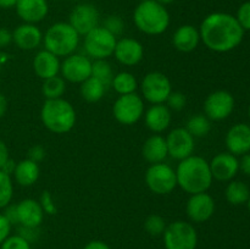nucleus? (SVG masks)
<instances>
[{"label": "nucleus", "mask_w": 250, "mask_h": 249, "mask_svg": "<svg viewBox=\"0 0 250 249\" xmlns=\"http://www.w3.org/2000/svg\"><path fill=\"white\" fill-rule=\"evenodd\" d=\"M244 29L236 16L227 12H212L202 21L200 41L215 53H229L242 43Z\"/></svg>", "instance_id": "nucleus-1"}, {"label": "nucleus", "mask_w": 250, "mask_h": 249, "mask_svg": "<svg viewBox=\"0 0 250 249\" xmlns=\"http://www.w3.org/2000/svg\"><path fill=\"white\" fill-rule=\"evenodd\" d=\"M177 186L189 195L204 193L212 185L209 161L198 155H190L180 161L176 168Z\"/></svg>", "instance_id": "nucleus-2"}, {"label": "nucleus", "mask_w": 250, "mask_h": 249, "mask_svg": "<svg viewBox=\"0 0 250 249\" xmlns=\"http://www.w3.org/2000/svg\"><path fill=\"white\" fill-rule=\"evenodd\" d=\"M41 120L50 132L65 134L75 127L77 114L73 105L63 98L45 99L41 109Z\"/></svg>", "instance_id": "nucleus-3"}, {"label": "nucleus", "mask_w": 250, "mask_h": 249, "mask_svg": "<svg viewBox=\"0 0 250 249\" xmlns=\"http://www.w3.org/2000/svg\"><path fill=\"white\" fill-rule=\"evenodd\" d=\"M133 22L142 33L159 36L167 31L170 14L164 5L155 0H143L134 9Z\"/></svg>", "instance_id": "nucleus-4"}, {"label": "nucleus", "mask_w": 250, "mask_h": 249, "mask_svg": "<svg viewBox=\"0 0 250 249\" xmlns=\"http://www.w3.org/2000/svg\"><path fill=\"white\" fill-rule=\"evenodd\" d=\"M45 50L58 58H66L76 51L80 44V34L68 22H56L51 24L43 34Z\"/></svg>", "instance_id": "nucleus-5"}, {"label": "nucleus", "mask_w": 250, "mask_h": 249, "mask_svg": "<svg viewBox=\"0 0 250 249\" xmlns=\"http://www.w3.org/2000/svg\"><path fill=\"white\" fill-rule=\"evenodd\" d=\"M163 237L166 249H195L198 246L195 227L190 222L182 220L167 225Z\"/></svg>", "instance_id": "nucleus-6"}, {"label": "nucleus", "mask_w": 250, "mask_h": 249, "mask_svg": "<svg viewBox=\"0 0 250 249\" xmlns=\"http://www.w3.org/2000/svg\"><path fill=\"white\" fill-rule=\"evenodd\" d=\"M117 39L103 26L95 27L93 31L84 36V50L88 58L94 60H106L114 55Z\"/></svg>", "instance_id": "nucleus-7"}, {"label": "nucleus", "mask_w": 250, "mask_h": 249, "mask_svg": "<svg viewBox=\"0 0 250 249\" xmlns=\"http://www.w3.org/2000/svg\"><path fill=\"white\" fill-rule=\"evenodd\" d=\"M142 95L151 105L165 104L168 95L172 93V85L165 73L151 71L143 77L141 82Z\"/></svg>", "instance_id": "nucleus-8"}, {"label": "nucleus", "mask_w": 250, "mask_h": 249, "mask_svg": "<svg viewBox=\"0 0 250 249\" xmlns=\"http://www.w3.org/2000/svg\"><path fill=\"white\" fill-rule=\"evenodd\" d=\"M146 183L155 194H170L177 187L176 171L168 164H151L146 172Z\"/></svg>", "instance_id": "nucleus-9"}, {"label": "nucleus", "mask_w": 250, "mask_h": 249, "mask_svg": "<svg viewBox=\"0 0 250 249\" xmlns=\"http://www.w3.org/2000/svg\"><path fill=\"white\" fill-rule=\"evenodd\" d=\"M112 114L121 124L131 126L137 124L144 115L143 98L137 93L120 95L114 103Z\"/></svg>", "instance_id": "nucleus-10"}, {"label": "nucleus", "mask_w": 250, "mask_h": 249, "mask_svg": "<svg viewBox=\"0 0 250 249\" xmlns=\"http://www.w3.org/2000/svg\"><path fill=\"white\" fill-rule=\"evenodd\" d=\"M234 98L227 90H215L204 100V115L210 121H222L234 110Z\"/></svg>", "instance_id": "nucleus-11"}, {"label": "nucleus", "mask_w": 250, "mask_h": 249, "mask_svg": "<svg viewBox=\"0 0 250 249\" xmlns=\"http://www.w3.org/2000/svg\"><path fill=\"white\" fill-rule=\"evenodd\" d=\"M61 77L71 83H82L92 76V61L82 54L66 56L60 66Z\"/></svg>", "instance_id": "nucleus-12"}, {"label": "nucleus", "mask_w": 250, "mask_h": 249, "mask_svg": "<svg viewBox=\"0 0 250 249\" xmlns=\"http://www.w3.org/2000/svg\"><path fill=\"white\" fill-rule=\"evenodd\" d=\"M165 139L168 156H171L175 160L181 161L188 156L193 155V151L195 148L194 137L185 127L173 128L172 131L168 132Z\"/></svg>", "instance_id": "nucleus-13"}, {"label": "nucleus", "mask_w": 250, "mask_h": 249, "mask_svg": "<svg viewBox=\"0 0 250 249\" xmlns=\"http://www.w3.org/2000/svg\"><path fill=\"white\" fill-rule=\"evenodd\" d=\"M100 14L97 7L92 4L76 5L70 14V21L68 23L76 29L80 36H85L90 31L99 26Z\"/></svg>", "instance_id": "nucleus-14"}, {"label": "nucleus", "mask_w": 250, "mask_h": 249, "mask_svg": "<svg viewBox=\"0 0 250 249\" xmlns=\"http://www.w3.org/2000/svg\"><path fill=\"white\" fill-rule=\"evenodd\" d=\"M186 212L188 219L195 224H202L212 217L215 212V200L208 192L192 194L187 200Z\"/></svg>", "instance_id": "nucleus-15"}, {"label": "nucleus", "mask_w": 250, "mask_h": 249, "mask_svg": "<svg viewBox=\"0 0 250 249\" xmlns=\"http://www.w3.org/2000/svg\"><path fill=\"white\" fill-rule=\"evenodd\" d=\"M209 165L214 180L220 181V182H229L238 173L239 159L238 156L229 151H224V153L216 154L211 159Z\"/></svg>", "instance_id": "nucleus-16"}, {"label": "nucleus", "mask_w": 250, "mask_h": 249, "mask_svg": "<svg viewBox=\"0 0 250 249\" xmlns=\"http://www.w3.org/2000/svg\"><path fill=\"white\" fill-rule=\"evenodd\" d=\"M115 59L124 66H136L143 60L144 48L133 38H121L117 41L114 51Z\"/></svg>", "instance_id": "nucleus-17"}, {"label": "nucleus", "mask_w": 250, "mask_h": 249, "mask_svg": "<svg viewBox=\"0 0 250 249\" xmlns=\"http://www.w3.org/2000/svg\"><path fill=\"white\" fill-rule=\"evenodd\" d=\"M227 151L236 156L250 153V126L247 124H236L229 129L225 138Z\"/></svg>", "instance_id": "nucleus-18"}, {"label": "nucleus", "mask_w": 250, "mask_h": 249, "mask_svg": "<svg viewBox=\"0 0 250 249\" xmlns=\"http://www.w3.org/2000/svg\"><path fill=\"white\" fill-rule=\"evenodd\" d=\"M15 9L24 23L37 24L46 17L49 5L46 0H17Z\"/></svg>", "instance_id": "nucleus-19"}, {"label": "nucleus", "mask_w": 250, "mask_h": 249, "mask_svg": "<svg viewBox=\"0 0 250 249\" xmlns=\"http://www.w3.org/2000/svg\"><path fill=\"white\" fill-rule=\"evenodd\" d=\"M12 43L21 50H33L43 43V33L33 23H22L12 32Z\"/></svg>", "instance_id": "nucleus-20"}, {"label": "nucleus", "mask_w": 250, "mask_h": 249, "mask_svg": "<svg viewBox=\"0 0 250 249\" xmlns=\"http://www.w3.org/2000/svg\"><path fill=\"white\" fill-rule=\"evenodd\" d=\"M16 208L19 226H41L45 214H44L38 200L32 199V198H26V199H22L19 204H16Z\"/></svg>", "instance_id": "nucleus-21"}, {"label": "nucleus", "mask_w": 250, "mask_h": 249, "mask_svg": "<svg viewBox=\"0 0 250 249\" xmlns=\"http://www.w3.org/2000/svg\"><path fill=\"white\" fill-rule=\"evenodd\" d=\"M144 121L146 127L150 129L153 133L159 134L170 127L172 121V114L165 104H155L151 105L144 114Z\"/></svg>", "instance_id": "nucleus-22"}, {"label": "nucleus", "mask_w": 250, "mask_h": 249, "mask_svg": "<svg viewBox=\"0 0 250 249\" xmlns=\"http://www.w3.org/2000/svg\"><path fill=\"white\" fill-rule=\"evenodd\" d=\"M33 71L39 78L42 80H48V78L54 77V76H58L60 72V58H58L56 55H54L53 53L48 50H41L37 53V55L34 56L33 62Z\"/></svg>", "instance_id": "nucleus-23"}, {"label": "nucleus", "mask_w": 250, "mask_h": 249, "mask_svg": "<svg viewBox=\"0 0 250 249\" xmlns=\"http://www.w3.org/2000/svg\"><path fill=\"white\" fill-rule=\"evenodd\" d=\"M199 28L193 24H182L175 31L172 44L181 53H190L195 50L200 43Z\"/></svg>", "instance_id": "nucleus-24"}, {"label": "nucleus", "mask_w": 250, "mask_h": 249, "mask_svg": "<svg viewBox=\"0 0 250 249\" xmlns=\"http://www.w3.org/2000/svg\"><path fill=\"white\" fill-rule=\"evenodd\" d=\"M143 158L150 164L164 163L168 156L166 139L160 134H153L149 137L142 148Z\"/></svg>", "instance_id": "nucleus-25"}, {"label": "nucleus", "mask_w": 250, "mask_h": 249, "mask_svg": "<svg viewBox=\"0 0 250 249\" xmlns=\"http://www.w3.org/2000/svg\"><path fill=\"white\" fill-rule=\"evenodd\" d=\"M12 176L17 185L22 186V187H31L38 181L39 176H41L39 164L27 158L23 159V160L16 163V167H15Z\"/></svg>", "instance_id": "nucleus-26"}, {"label": "nucleus", "mask_w": 250, "mask_h": 249, "mask_svg": "<svg viewBox=\"0 0 250 249\" xmlns=\"http://www.w3.org/2000/svg\"><path fill=\"white\" fill-rule=\"evenodd\" d=\"M250 197V189L243 181H229L225 189V198L231 205L247 204Z\"/></svg>", "instance_id": "nucleus-27"}, {"label": "nucleus", "mask_w": 250, "mask_h": 249, "mask_svg": "<svg viewBox=\"0 0 250 249\" xmlns=\"http://www.w3.org/2000/svg\"><path fill=\"white\" fill-rule=\"evenodd\" d=\"M106 87L100 81L90 76L88 80L81 83V95L88 103H98L103 99Z\"/></svg>", "instance_id": "nucleus-28"}, {"label": "nucleus", "mask_w": 250, "mask_h": 249, "mask_svg": "<svg viewBox=\"0 0 250 249\" xmlns=\"http://www.w3.org/2000/svg\"><path fill=\"white\" fill-rule=\"evenodd\" d=\"M111 87L114 88L115 92L120 95L131 94V93H136L137 88H138V82L134 75L127 71H122V72L116 73L112 80Z\"/></svg>", "instance_id": "nucleus-29"}, {"label": "nucleus", "mask_w": 250, "mask_h": 249, "mask_svg": "<svg viewBox=\"0 0 250 249\" xmlns=\"http://www.w3.org/2000/svg\"><path fill=\"white\" fill-rule=\"evenodd\" d=\"M185 128L194 138H203V137H207L211 131V121L205 115L197 114L189 117Z\"/></svg>", "instance_id": "nucleus-30"}, {"label": "nucleus", "mask_w": 250, "mask_h": 249, "mask_svg": "<svg viewBox=\"0 0 250 249\" xmlns=\"http://www.w3.org/2000/svg\"><path fill=\"white\" fill-rule=\"evenodd\" d=\"M66 92V81L61 76H54L43 81L42 93L45 99H59Z\"/></svg>", "instance_id": "nucleus-31"}, {"label": "nucleus", "mask_w": 250, "mask_h": 249, "mask_svg": "<svg viewBox=\"0 0 250 249\" xmlns=\"http://www.w3.org/2000/svg\"><path fill=\"white\" fill-rule=\"evenodd\" d=\"M114 71L106 60H94L92 62V77L97 78L105 87H110L114 80Z\"/></svg>", "instance_id": "nucleus-32"}, {"label": "nucleus", "mask_w": 250, "mask_h": 249, "mask_svg": "<svg viewBox=\"0 0 250 249\" xmlns=\"http://www.w3.org/2000/svg\"><path fill=\"white\" fill-rule=\"evenodd\" d=\"M14 197V182L11 176L0 170V210L6 208Z\"/></svg>", "instance_id": "nucleus-33"}, {"label": "nucleus", "mask_w": 250, "mask_h": 249, "mask_svg": "<svg viewBox=\"0 0 250 249\" xmlns=\"http://www.w3.org/2000/svg\"><path fill=\"white\" fill-rule=\"evenodd\" d=\"M166 221L163 216L156 214L149 215L148 217L144 221V228L148 232L150 236L153 237H159L163 236V233L166 229Z\"/></svg>", "instance_id": "nucleus-34"}, {"label": "nucleus", "mask_w": 250, "mask_h": 249, "mask_svg": "<svg viewBox=\"0 0 250 249\" xmlns=\"http://www.w3.org/2000/svg\"><path fill=\"white\" fill-rule=\"evenodd\" d=\"M0 249H32L31 243L20 234H10L1 244Z\"/></svg>", "instance_id": "nucleus-35"}, {"label": "nucleus", "mask_w": 250, "mask_h": 249, "mask_svg": "<svg viewBox=\"0 0 250 249\" xmlns=\"http://www.w3.org/2000/svg\"><path fill=\"white\" fill-rule=\"evenodd\" d=\"M103 27H104L105 29H107L111 34H114L115 37H117L120 36V34H122V32H124L125 22L124 20L120 16H117V15H110V16H107L106 19H105Z\"/></svg>", "instance_id": "nucleus-36"}, {"label": "nucleus", "mask_w": 250, "mask_h": 249, "mask_svg": "<svg viewBox=\"0 0 250 249\" xmlns=\"http://www.w3.org/2000/svg\"><path fill=\"white\" fill-rule=\"evenodd\" d=\"M186 104H187V98L181 92H172L166 100L167 107L173 111H181L185 109Z\"/></svg>", "instance_id": "nucleus-37"}, {"label": "nucleus", "mask_w": 250, "mask_h": 249, "mask_svg": "<svg viewBox=\"0 0 250 249\" xmlns=\"http://www.w3.org/2000/svg\"><path fill=\"white\" fill-rule=\"evenodd\" d=\"M39 204H41L44 214L55 215L56 212H58V207H56L55 202H54L53 195H51V193L48 192V190H44V192L41 194Z\"/></svg>", "instance_id": "nucleus-38"}, {"label": "nucleus", "mask_w": 250, "mask_h": 249, "mask_svg": "<svg viewBox=\"0 0 250 249\" xmlns=\"http://www.w3.org/2000/svg\"><path fill=\"white\" fill-rule=\"evenodd\" d=\"M236 19L244 31H250V1H246L239 6Z\"/></svg>", "instance_id": "nucleus-39"}, {"label": "nucleus", "mask_w": 250, "mask_h": 249, "mask_svg": "<svg viewBox=\"0 0 250 249\" xmlns=\"http://www.w3.org/2000/svg\"><path fill=\"white\" fill-rule=\"evenodd\" d=\"M21 237H23L26 241L29 243L38 241L39 236H41V229L39 227H26V226H19V233Z\"/></svg>", "instance_id": "nucleus-40"}, {"label": "nucleus", "mask_w": 250, "mask_h": 249, "mask_svg": "<svg viewBox=\"0 0 250 249\" xmlns=\"http://www.w3.org/2000/svg\"><path fill=\"white\" fill-rule=\"evenodd\" d=\"M45 155H46V151H45V149H44V146L39 145V144H36V145H33L29 148L28 156H27V159H29V160L39 164V163H42L44 159H45Z\"/></svg>", "instance_id": "nucleus-41"}, {"label": "nucleus", "mask_w": 250, "mask_h": 249, "mask_svg": "<svg viewBox=\"0 0 250 249\" xmlns=\"http://www.w3.org/2000/svg\"><path fill=\"white\" fill-rule=\"evenodd\" d=\"M12 225L10 224L9 220L5 217V215L0 211V244L11 234Z\"/></svg>", "instance_id": "nucleus-42"}, {"label": "nucleus", "mask_w": 250, "mask_h": 249, "mask_svg": "<svg viewBox=\"0 0 250 249\" xmlns=\"http://www.w3.org/2000/svg\"><path fill=\"white\" fill-rule=\"evenodd\" d=\"M2 210H4V211H2V214L5 215V217L9 220V222L12 225V226H14V225H19V220H17L16 204H11V203H10V204L7 205L6 208H4Z\"/></svg>", "instance_id": "nucleus-43"}, {"label": "nucleus", "mask_w": 250, "mask_h": 249, "mask_svg": "<svg viewBox=\"0 0 250 249\" xmlns=\"http://www.w3.org/2000/svg\"><path fill=\"white\" fill-rule=\"evenodd\" d=\"M12 43V32L5 27H0V49H4Z\"/></svg>", "instance_id": "nucleus-44"}, {"label": "nucleus", "mask_w": 250, "mask_h": 249, "mask_svg": "<svg viewBox=\"0 0 250 249\" xmlns=\"http://www.w3.org/2000/svg\"><path fill=\"white\" fill-rule=\"evenodd\" d=\"M239 171H242L244 175L250 176V153L244 154L239 159Z\"/></svg>", "instance_id": "nucleus-45"}, {"label": "nucleus", "mask_w": 250, "mask_h": 249, "mask_svg": "<svg viewBox=\"0 0 250 249\" xmlns=\"http://www.w3.org/2000/svg\"><path fill=\"white\" fill-rule=\"evenodd\" d=\"M9 149H7L6 144L0 139V170L2 168V166L6 164V161L9 160Z\"/></svg>", "instance_id": "nucleus-46"}, {"label": "nucleus", "mask_w": 250, "mask_h": 249, "mask_svg": "<svg viewBox=\"0 0 250 249\" xmlns=\"http://www.w3.org/2000/svg\"><path fill=\"white\" fill-rule=\"evenodd\" d=\"M83 249H111V248H110L109 244H106L105 242L95 239V241L88 242V243L83 247Z\"/></svg>", "instance_id": "nucleus-47"}, {"label": "nucleus", "mask_w": 250, "mask_h": 249, "mask_svg": "<svg viewBox=\"0 0 250 249\" xmlns=\"http://www.w3.org/2000/svg\"><path fill=\"white\" fill-rule=\"evenodd\" d=\"M15 167H16V163H15V161L12 160V159H9V160L6 161V164H5V165L2 166L1 170L4 171V172H6L7 175L11 176L12 173H14Z\"/></svg>", "instance_id": "nucleus-48"}, {"label": "nucleus", "mask_w": 250, "mask_h": 249, "mask_svg": "<svg viewBox=\"0 0 250 249\" xmlns=\"http://www.w3.org/2000/svg\"><path fill=\"white\" fill-rule=\"evenodd\" d=\"M7 111V99L2 93H0V119L6 114Z\"/></svg>", "instance_id": "nucleus-49"}, {"label": "nucleus", "mask_w": 250, "mask_h": 249, "mask_svg": "<svg viewBox=\"0 0 250 249\" xmlns=\"http://www.w3.org/2000/svg\"><path fill=\"white\" fill-rule=\"evenodd\" d=\"M17 0H0V9H11L15 7Z\"/></svg>", "instance_id": "nucleus-50"}, {"label": "nucleus", "mask_w": 250, "mask_h": 249, "mask_svg": "<svg viewBox=\"0 0 250 249\" xmlns=\"http://www.w3.org/2000/svg\"><path fill=\"white\" fill-rule=\"evenodd\" d=\"M7 60H9V55L5 53H2V51H0V67H1V66H4L5 62H6Z\"/></svg>", "instance_id": "nucleus-51"}, {"label": "nucleus", "mask_w": 250, "mask_h": 249, "mask_svg": "<svg viewBox=\"0 0 250 249\" xmlns=\"http://www.w3.org/2000/svg\"><path fill=\"white\" fill-rule=\"evenodd\" d=\"M155 1H158L159 4L164 5V6H166V5L168 4H172L173 1H176V0H155Z\"/></svg>", "instance_id": "nucleus-52"}, {"label": "nucleus", "mask_w": 250, "mask_h": 249, "mask_svg": "<svg viewBox=\"0 0 250 249\" xmlns=\"http://www.w3.org/2000/svg\"><path fill=\"white\" fill-rule=\"evenodd\" d=\"M247 205H248V209H249V211H250V197H249L248 202H247Z\"/></svg>", "instance_id": "nucleus-53"}, {"label": "nucleus", "mask_w": 250, "mask_h": 249, "mask_svg": "<svg viewBox=\"0 0 250 249\" xmlns=\"http://www.w3.org/2000/svg\"><path fill=\"white\" fill-rule=\"evenodd\" d=\"M248 114H249V117H250V106H249V110H248Z\"/></svg>", "instance_id": "nucleus-54"}]
</instances>
